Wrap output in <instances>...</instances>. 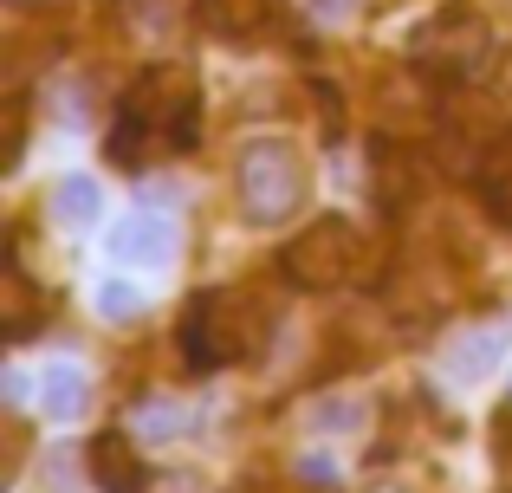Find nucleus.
Segmentation results:
<instances>
[{"mask_svg":"<svg viewBox=\"0 0 512 493\" xmlns=\"http://www.w3.org/2000/svg\"><path fill=\"white\" fill-rule=\"evenodd\" d=\"M195 111H201L195 72H188V65H156V72H143L137 85L124 91V104H117L111 156L124 169H137L143 163V143L188 150V143H195Z\"/></svg>","mask_w":512,"mask_h":493,"instance_id":"nucleus-1","label":"nucleus"},{"mask_svg":"<svg viewBox=\"0 0 512 493\" xmlns=\"http://www.w3.org/2000/svg\"><path fill=\"white\" fill-rule=\"evenodd\" d=\"M266 331H273V312L253 305L247 292H227V286L195 292L188 312H182V364L201 370V377H208V370H227L247 351H260Z\"/></svg>","mask_w":512,"mask_h":493,"instance_id":"nucleus-2","label":"nucleus"},{"mask_svg":"<svg viewBox=\"0 0 512 493\" xmlns=\"http://www.w3.org/2000/svg\"><path fill=\"white\" fill-rule=\"evenodd\" d=\"M234 189H240V215L279 228L305 208V156L286 137H253L234 163Z\"/></svg>","mask_w":512,"mask_h":493,"instance_id":"nucleus-3","label":"nucleus"},{"mask_svg":"<svg viewBox=\"0 0 512 493\" xmlns=\"http://www.w3.org/2000/svg\"><path fill=\"white\" fill-rule=\"evenodd\" d=\"M357 266V228L344 215H318L305 234H292L279 247V273L292 279L299 292H338Z\"/></svg>","mask_w":512,"mask_h":493,"instance_id":"nucleus-4","label":"nucleus"},{"mask_svg":"<svg viewBox=\"0 0 512 493\" xmlns=\"http://www.w3.org/2000/svg\"><path fill=\"white\" fill-rule=\"evenodd\" d=\"M409 52H415V65L422 72H435V78H467L480 59H487V20H480L474 7H441V13H428L422 26H415V39H409Z\"/></svg>","mask_w":512,"mask_h":493,"instance_id":"nucleus-5","label":"nucleus"},{"mask_svg":"<svg viewBox=\"0 0 512 493\" xmlns=\"http://www.w3.org/2000/svg\"><path fill=\"white\" fill-rule=\"evenodd\" d=\"M111 260L117 266H137V273H163L175 260V247H182V234H175L169 215H156V208H137V215H124L111 228Z\"/></svg>","mask_w":512,"mask_h":493,"instance_id":"nucleus-6","label":"nucleus"},{"mask_svg":"<svg viewBox=\"0 0 512 493\" xmlns=\"http://www.w3.org/2000/svg\"><path fill=\"white\" fill-rule=\"evenodd\" d=\"M85 468L104 493H143V455L130 448V435H117V429H104L98 442L85 448Z\"/></svg>","mask_w":512,"mask_h":493,"instance_id":"nucleus-7","label":"nucleus"},{"mask_svg":"<svg viewBox=\"0 0 512 493\" xmlns=\"http://www.w3.org/2000/svg\"><path fill=\"white\" fill-rule=\"evenodd\" d=\"M512 344V325L500 318V325H467L461 338L448 344V377H461V383H480L493 364H500V351Z\"/></svg>","mask_w":512,"mask_h":493,"instance_id":"nucleus-8","label":"nucleus"},{"mask_svg":"<svg viewBox=\"0 0 512 493\" xmlns=\"http://www.w3.org/2000/svg\"><path fill=\"white\" fill-rule=\"evenodd\" d=\"M39 318H46V299H39V286L13 266L7 286H0V331H7V344H26L39 331Z\"/></svg>","mask_w":512,"mask_h":493,"instance_id":"nucleus-9","label":"nucleus"},{"mask_svg":"<svg viewBox=\"0 0 512 493\" xmlns=\"http://www.w3.org/2000/svg\"><path fill=\"white\" fill-rule=\"evenodd\" d=\"M266 13H273V0H201L195 20L208 26L214 39H247L266 26Z\"/></svg>","mask_w":512,"mask_h":493,"instance_id":"nucleus-10","label":"nucleus"},{"mask_svg":"<svg viewBox=\"0 0 512 493\" xmlns=\"http://www.w3.org/2000/svg\"><path fill=\"white\" fill-rule=\"evenodd\" d=\"M39 396H46V416L78 422V416H85V403H91V383H85V370H78V364H52L46 377H39Z\"/></svg>","mask_w":512,"mask_h":493,"instance_id":"nucleus-11","label":"nucleus"},{"mask_svg":"<svg viewBox=\"0 0 512 493\" xmlns=\"http://www.w3.org/2000/svg\"><path fill=\"white\" fill-rule=\"evenodd\" d=\"M480 195H487V208L500 221H512V130L493 137L487 156H480Z\"/></svg>","mask_w":512,"mask_h":493,"instance_id":"nucleus-12","label":"nucleus"},{"mask_svg":"<svg viewBox=\"0 0 512 493\" xmlns=\"http://www.w3.org/2000/svg\"><path fill=\"white\" fill-rule=\"evenodd\" d=\"M52 208H59V221L85 228V221L98 215V182H91V176H65L59 189H52Z\"/></svg>","mask_w":512,"mask_h":493,"instance_id":"nucleus-13","label":"nucleus"},{"mask_svg":"<svg viewBox=\"0 0 512 493\" xmlns=\"http://www.w3.org/2000/svg\"><path fill=\"white\" fill-rule=\"evenodd\" d=\"M117 20L137 26V33H169L175 7H169V0H117Z\"/></svg>","mask_w":512,"mask_h":493,"instance_id":"nucleus-14","label":"nucleus"},{"mask_svg":"<svg viewBox=\"0 0 512 493\" xmlns=\"http://www.w3.org/2000/svg\"><path fill=\"white\" fill-rule=\"evenodd\" d=\"M98 312L104 318H137L143 312V292L130 286V279H104V286H98Z\"/></svg>","mask_w":512,"mask_h":493,"instance_id":"nucleus-15","label":"nucleus"},{"mask_svg":"<svg viewBox=\"0 0 512 493\" xmlns=\"http://www.w3.org/2000/svg\"><path fill=\"white\" fill-rule=\"evenodd\" d=\"M20 156H26V98H13L7 104V169H20Z\"/></svg>","mask_w":512,"mask_h":493,"instance_id":"nucleus-16","label":"nucleus"},{"mask_svg":"<svg viewBox=\"0 0 512 493\" xmlns=\"http://www.w3.org/2000/svg\"><path fill=\"white\" fill-rule=\"evenodd\" d=\"M143 429H150V435H182V429H188V416H182V409L150 403V409H143Z\"/></svg>","mask_w":512,"mask_h":493,"instance_id":"nucleus-17","label":"nucleus"},{"mask_svg":"<svg viewBox=\"0 0 512 493\" xmlns=\"http://www.w3.org/2000/svg\"><path fill=\"white\" fill-rule=\"evenodd\" d=\"M350 7H357V0H305V13H312L318 26H338V20H344Z\"/></svg>","mask_w":512,"mask_h":493,"instance_id":"nucleus-18","label":"nucleus"},{"mask_svg":"<svg viewBox=\"0 0 512 493\" xmlns=\"http://www.w3.org/2000/svg\"><path fill=\"white\" fill-rule=\"evenodd\" d=\"M299 474H305V481H318V487H331V481H338L325 455H305V461H299Z\"/></svg>","mask_w":512,"mask_h":493,"instance_id":"nucleus-19","label":"nucleus"}]
</instances>
